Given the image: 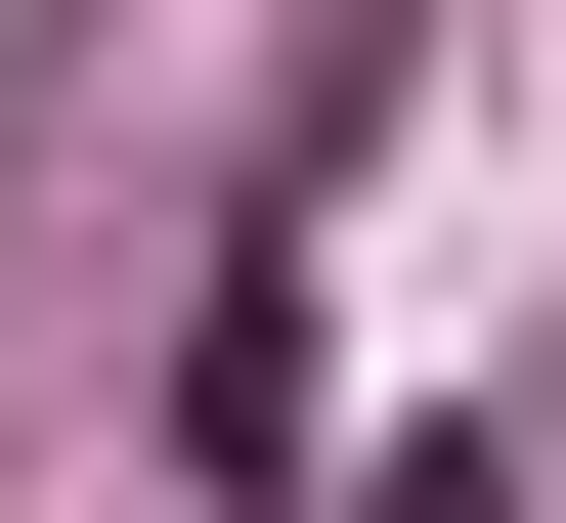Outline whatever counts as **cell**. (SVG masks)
<instances>
[{"label":"cell","instance_id":"1","mask_svg":"<svg viewBox=\"0 0 566 523\" xmlns=\"http://www.w3.org/2000/svg\"><path fill=\"white\" fill-rule=\"evenodd\" d=\"M349 523H523V437H392V480H349Z\"/></svg>","mask_w":566,"mask_h":523}]
</instances>
